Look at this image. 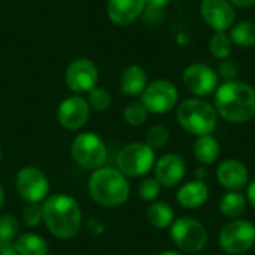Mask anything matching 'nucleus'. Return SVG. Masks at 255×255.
Listing matches in <instances>:
<instances>
[{"label":"nucleus","mask_w":255,"mask_h":255,"mask_svg":"<svg viewBox=\"0 0 255 255\" xmlns=\"http://www.w3.org/2000/svg\"><path fill=\"white\" fill-rule=\"evenodd\" d=\"M155 163L154 149L146 143L134 142L126 145L117 158L118 169L123 175L127 176H142L148 173Z\"/></svg>","instance_id":"obj_8"},{"label":"nucleus","mask_w":255,"mask_h":255,"mask_svg":"<svg viewBox=\"0 0 255 255\" xmlns=\"http://www.w3.org/2000/svg\"><path fill=\"white\" fill-rule=\"evenodd\" d=\"M235 7L239 9H247V7H253L255 4V0H229Z\"/></svg>","instance_id":"obj_36"},{"label":"nucleus","mask_w":255,"mask_h":255,"mask_svg":"<svg viewBox=\"0 0 255 255\" xmlns=\"http://www.w3.org/2000/svg\"><path fill=\"white\" fill-rule=\"evenodd\" d=\"M22 223L27 227H36L42 221V206H37V203H28L22 211Z\"/></svg>","instance_id":"obj_31"},{"label":"nucleus","mask_w":255,"mask_h":255,"mask_svg":"<svg viewBox=\"0 0 255 255\" xmlns=\"http://www.w3.org/2000/svg\"><path fill=\"white\" fill-rule=\"evenodd\" d=\"M88 105L90 108L99 111V112H105L111 108L112 105V96L108 90L102 88V87H94L90 93H88Z\"/></svg>","instance_id":"obj_27"},{"label":"nucleus","mask_w":255,"mask_h":255,"mask_svg":"<svg viewBox=\"0 0 255 255\" xmlns=\"http://www.w3.org/2000/svg\"><path fill=\"white\" fill-rule=\"evenodd\" d=\"M160 190H161V185L160 182L154 178V179H145L143 182H140L139 185V196L140 199L146 200V202H152L158 197L160 194Z\"/></svg>","instance_id":"obj_30"},{"label":"nucleus","mask_w":255,"mask_h":255,"mask_svg":"<svg viewBox=\"0 0 255 255\" xmlns=\"http://www.w3.org/2000/svg\"><path fill=\"white\" fill-rule=\"evenodd\" d=\"M170 236L175 245L187 254L200 253L208 242V232L205 226L191 217H181L173 221Z\"/></svg>","instance_id":"obj_6"},{"label":"nucleus","mask_w":255,"mask_h":255,"mask_svg":"<svg viewBox=\"0 0 255 255\" xmlns=\"http://www.w3.org/2000/svg\"><path fill=\"white\" fill-rule=\"evenodd\" d=\"M169 130L164 127V126H154V127H151L149 130H148V133H146V145L149 146V148H152L154 151L155 149H160V148H163L167 142H169Z\"/></svg>","instance_id":"obj_28"},{"label":"nucleus","mask_w":255,"mask_h":255,"mask_svg":"<svg viewBox=\"0 0 255 255\" xmlns=\"http://www.w3.org/2000/svg\"><path fill=\"white\" fill-rule=\"evenodd\" d=\"M42 220L48 230L60 239L76 236L82 224V214L78 202L66 194L48 197L42 205Z\"/></svg>","instance_id":"obj_2"},{"label":"nucleus","mask_w":255,"mask_h":255,"mask_svg":"<svg viewBox=\"0 0 255 255\" xmlns=\"http://www.w3.org/2000/svg\"><path fill=\"white\" fill-rule=\"evenodd\" d=\"M176 120L185 131L196 136H206L215 130L218 114L209 102L194 97L184 100L178 106Z\"/></svg>","instance_id":"obj_4"},{"label":"nucleus","mask_w":255,"mask_h":255,"mask_svg":"<svg viewBox=\"0 0 255 255\" xmlns=\"http://www.w3.org/2000/svg\"><path fill=\"white\" fill-rule=\"evenodd\" d=\"M19 232V223L12 215H0V241L12 242Z\"/></svg>","instance_id":"obj_29"},{"label":"nucleus","mask_w":255,"mask_h":255,"mask_svg":"<svg viewBox=\"0 0 255 255\" xmlns=\"http://www.w3.org/2000/svg\"><path fill=\"white\" fill-rule=\"evenodd\" d=\"M16 188L19 196L28 203H39L45 200L49 184L43 172L36 167H24L16 175Z\"/></svg>","instance_id":"obj_13"},{"label":"nucleus","mask_w":255,"mask_h":255,"mask_svg":"<svg viewBox=\"0 0 255 255\" xmlns=\"http://www.w3.org/2000/svg\"><path fill=\"white\" fill-rule=\"evenodd\" d=\"M99 81V69L90 58L73 60L66 69V85L76 94L90 93Z\"/></svg>","instance_id":"obj_11"},{"label":"nucleus","mask_w":255,"mask_h":255,"mask_svg":"<svg viewBox=\"0 0 255 255\" xmlns=\"http://www.w3.org/2000/svg\"><path fill=\"white\" fill-rule=\"evenodd\" d=\"M148 114H149L148 109L140 102H131L126 106L123 117H124V121L127 124H130L133 127H139V126L146 123Z\"/></svg>","instance_id":"obj_26"},{"label":"nucleus","mask_w":255,"mask_h":255,"mask_svg":"<svg viewBox=\"0 0 255 255\" xmlns=\"http://www.w3.org/2000/svg\"><path fill=\"white\" fill-rule=\"evenodd\" d=\"M220 152H221L220 143L211 134L199 136L194 142V157L203 164L215 163L220 157Z\"/></svg>","instance_id":"obj_20"},{"label":"nucleus","mask_w":255,"mask_h":255,"mask_svg":"<svg viewBox=\"0 0 255 255\" xmlns=\"http://www.w3.org/2000/svg\"><path fill=\"white\" fill-rule=\"evenodd\" d=\"M13 248L18 255H46L49 250L46 241L33 233H24L18 236Z\"/></svg>","instance_id":"obj_22"},{"label":"nucleus","mask_w":255,"mask_h":255,"mask_svg":"<svg viewBox=\"0 0 255 255\" xmlns=\"http://www.w3.org/2000/svg\"><path fill=\"white\" fill-rule=\"evenodd\" d=\"M0 255H18L15 248H13V244L10 242H4V241H0Z\"/></svg>","instance_id":"obj_35"},{"label":"nucleus","mask_w":255,"mask_h":255,"mask_svg":"<svg viewBox=\"0 0 255 255\" xmlns=\"http://www.w3.org/2000/svg\"><path fill=\"white\" fill-rule=\"evenodd\" d=\"M217 179L229 191H239L248 185V169L239 160H224L217 169Z\"/></svg>","instance_id":"obj_16"},{"label":"nucleus","mask_w":255,"mask_h":255,"mask_svg":"<svg viewBox=\"0 0 255 255\" xmlns=\"http://www.w3.org/2000/svg\"><path fill=\"white\" fill-rule=\"evenodd\" d=\"M158 255H182V254H179V253H175V251H163V253H160Z\"/></svg>","instance_id":"obj_39"},{"label":"nucleus","mask_w":255,"mask_h":255,"mask_svg":"<svg viewBox=\"0 0 255 255\" xmlns=\"http://www.w3.org/2000/svg\"><path fill=\"white\" fill-rule=\"evenodd\" d=\"M185 88L197 97H206L217 91L220 76L217 70L205 63H193L182 73Z\"/></svg>","instance_id":"obj_10"},{"label":"nucleus","mask_w":255,"mask_h":255,"mask_svg":"<svg viewBox=\"0 0 255 255\" xmlns=\"http://www.w3.org/2000/svg\"><path fill=\"white\" fill-rule=\"evenodd\" d=\"M209 197V190L203 181H191L184 184L178 193H176V200L181 206L187 209H197L202 205L206 203Z\"/></svg>","instance_id":"obj_18"},{"label":"nucleus","mask_w":255,"mask_h":255,"mask_svg":"<svg viewBox=\"0 0 255 255\" xmlns=\"http://www.w3.org/2000/svg\"><path fill=\"white\" fill-rule=\"evenodd\" d=\"M173 209L166 202H155L148 208L146 218L155 229H167L173 223Z\"/></svg>","instance_id":"obj_24"},{"label":"nucleus","mask_w":255,"mask_h":255,"mask_svg":"<svg viewBox=\"0 0 255 255\" xmlns=\"http://www.w3.org/2000/svg\"><path fill=\"white\" fill-rule=\"evenodd\" d=\"M218 76H221L224 81H235L239 75V67H238V63L230 60V58H226V60H221L220 64H218Z\"/></svg>","instance_id":"obj_32"},{"label":"nucleus","mask_w":255,"mask_h":255,"mask_svg":"<svg viewBox=\"0 0 255 255\" xmlns=\"http://www.w3.org/2000/svg\"><path fill=\"white\" fill-rule=\"evenodd\" d=\"M247 211V199L239 191H229L220 200V212L227 218H239Z\"/></svg>","instance_id":"obj_23"},{"label":"nucleus","mask_w":255,"mask_h":255,"mask_svg":"<svg viewBox=\"0 0 255 255\" xmlns=\"http://www.w3.org/2000/svg\"><path fill=\"white\" fill-rule=\"evenodd\" d=\"M209 51L214 58L217 60H226L230 58L233 52V42L226 31H215L209 40Z\"/></svg>","instance_id":"obj_25"},{"label":"nucleus","mask_w":255,"mask_h":255,"mask_svg":"<svg viewBox=\"0 0 255 255\" xmlns=\"http://www.w3.org/2000/svg\"><path fill=\"white\" fill-rule=\"evenodd\" d=\"M87 226H88L90 232L94 233V235H102L103 230H105V226H103V223L99 218H91Z\"/></svg>","instance_id":"obj_34"},{"label":"nucleus","mask_w":255,"mask_h":255,"mask_svg":"<svg viewBox=\"0 0 255 255\" xmlns=\"http://www.w3.org/2000/svg\"><path fill=\"white\" fill-rule=\"evenodd\" d=\"M0 160H1V149H0Z\"/></svg>","instance_id":"obj_40"},{"label":"nucleus","mask_w":255,"mask_h":255,"mask_svg":"<svg viewBox=\"0 0 255 255\" xmlns=\"http://www.w3.org/2000/svg\"><path fill=\"white\" fill-rule=\"evenodd\" d=\"M179 100V93L176 85L169 79H155L146 85L140 94V103L152 114H167L170 112Z\"/></svg>","instance_id":"obj_7"},{"label":"nucleus","mask_w":255,"mask_h":255,"mask_svg":"<svg viewBox=\"0 0 255 255\" xmlns=\"http://www.w3.org/2000/svg\"><path fill=\"white\" fill-rule=\"evenodd\" d=\"M247 196H248L250 203L253 205V208L255 209V179L248 185V193H247Z\"/></svg>","instance_id":"obj_37"},{"label":"nucleus","mask_w":255,"mask_h":255,"mask_svg":"<svg viewBox=\"0 0 255 255\" xmlns=\"http://www.w3.org/2000/svg\"><path fill=\"white\" fill-rule=\"evenodd\" d=\"M214 103L217 114L229 123L242 124L255 117V90L238 79L218 85Z\"/></svg>","instance_id":"obj_1"},{"label":"nucleus","mask_w":255,"mask_h":255,"mask_svg":"<svg viewBox=\"0 0 255 255\" xmlns=\"http://www.w3.org/2000/svg\"><path fill=\"white\" fill-rule=\"evenodd\" d=\"M255 242V226L247 220L227 223L220 233V247L232 255L247 253Z\"/></svg>","instance_id":"obj_9"},{"label":"nucleus","mask_w":255,"mask_h":255,"mask_svg":"<svg viewBox=\"0 0 255 255\" xmlns=\"http://www.w3.org/2000/svg\"><path fill=\"white\" fill-rule=\"evenodd\" d=\"M90 118V105L81 96L66 97L57 111V120L67 130H78L87 124Z\"/></svg>","instance_id":"obj_14"},{"label":"nucleus","mask_w":255,"mask_h":255,"mask_svg":"<svg viewBox=\"0 0 255 255\" xmlns=\"http://www.w3.org/2000/svg\"><path fill=\"white\" fill-rule=\"evenodd\" d=\"M108 16L117 25L134 22L145 10V0H108Z\"/></svg>","instance_id":"obj_17"},{"label":"nucleus","mask_w":255,"mask_h":255,"mask_svg":"<svg viewBox=\"0 0 255 255\" xmlns=\"http://www.w3.org/2000/svg\"><path fill=\"white\" fill-rule=\"evenodd\" d=\"M169 3H170V0H145V9L148 7L151 10H161Z\"/></svg>","instance_id":"obj_33"},{"label":"nucleus","mask_w":255,"mask_h":255,"mask_svg":"<svg viewBox=\"0 0 255 255\" xmlns=\"http://www.w3.org/2000/svg\"><path fill=\"white\" fill-rule=\"evenodd\" d=\"M88 191L93 200L106 208L123 205L130 194V187L120 170L112 167L97 169L88 181Z\"/></svg>","instance_id":"obj_3"},{"label":"nucleus","mask_w":255,"mask_h":255,"mask_svg":"<svg viewBox=\"0 0 255 255\" xmlns=\"http://www.w3.org/2000/svg\"><path fill=\"white\" fill-rule=\"evenodd\" d=\"M121 91L127 96H139L148 85V75L145 69L139 64L127 66L120 78Z\"/></svg>","instance_id":"obj_19"},{"label":"nucleus","mask_w":255,"mask_h":255,"mask_svg":"<svg viewBox=\"0 0 255 255\" xmlns=\"http://www.w3.org/2000/svg\"><path fill=\"white\" fill-rule=\"evenodd\" d=\"M185 161L178 154H166L155 163V179L160 185L172 188L185 176Z\"/></svg>","instance_id":"obj_15"},{"label":"nucleus","mask_w":255,"mask_h":255,"mask_svg":"<svg viewBox=\"0 0 255 255\" xmlns=\"http://www.w3.org/2000/svg\"><path fill=\"white\" fill-rule=\"evenodd\" d=\"M3 203H4V191H3V188L0 185V208L3 206Z\"/></svg>","instance_id":"obj_38"},{"label":"nucleus","mask_w":255,"mask_h":255,"mask_svg":"<svg viewBox=\"0 0 255 255\" xmlns=\"http://www.w3.org/2000/svg\"><path fill=\"white\" fill-rule=\"evenodd\" d=\"M236 7L229 0H202L200 15L214 31H229L236 22Z\"/></svg>","instance_id":"obj_12"},{"label":"nucleus","mask_w":255,"mask_h":255,"mask_svg":"<svg viewBox=\"0 0 255 255\" xmlns=\"http://www.w3.org/2000/svg\"><path fill=\"white\" fill-rule=\"evenodd\" d=\"M70 152L75 163L87 170H94L102 167L108 157L105 142L94 133L78 134L72 142Z\"/></svg>","instance_id":"obj_5"},{"label":"nucleus","mask_w":255,"mask_h":255,"mask_svg":"<svg viewBox=\"0 0 255 255\" xmlns=\"http://www.w3.org/2000/svg\"><path fill=\"white\" fill-rule=\"evenodd\" d=\"M229 36L233 45L239 48L251 49L255 46V22L251 19H242L235 22V25L229 30Z\"/></svg>","instance_id":"obj_21"}]
</instances>
